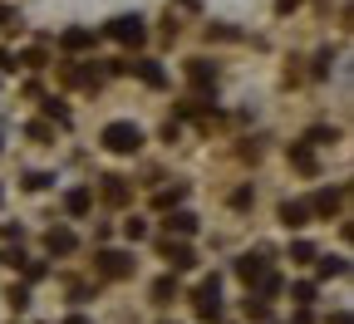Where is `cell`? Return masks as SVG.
<instances>
[{
	"mask_svg": "<svg viewBox=\"0 0 354 324\" xmlns=\"http://www.w3.org/2000/svg\"><path fill=\"white\" fill-rule=\"evenodd\" d=\"M104 148L109 153H138L143 148V133L133 128V123H109L104 128Z\"/></svg>",
	"mask_w": 354,
	"mask_h": 324,
	"instance_id": "cell-1",
	"label": "cell"
},
{
	"mask_svg": "<svg viewBox=\"0 0 354 324\" xmlns=\"http://www.w3.org/2000/svg\"><path fill=\"white\" fill-rule=\"evenodd\" d=\"M109 35H113L118 44H143V39H148V30H143L138 15H118V20H109Z\"/></svg>",
	"mask_w": 354,
	"mask_h": 324,
	"instance_id": "cell-2",
	"label": "cell"
},
{
	"mask_svg": "<svg viewBox=\"0 0 354 324\" xmlns=\"http://www.w3.org/2000/svg\"><path fill=\"white\" fill-rule=\"evenodd\" d=\"M197 314H202V319H216V314H221V300H216V280H202V290H197Z\"/></svg>",
	"mask_w": 354,
	"mask_h": 324,
	"instance_id": "cell-3",
	"label": "cell"
},
{
	"mask_svg": "<svg viewBox=\"0 0 354 324\" xmlns=\"http://www.w3.org/2000/svg\"><path fill=\"white\" fill-rule=\"evenodd\" d=\"M99 270H104V275H128L133 260H128L123 251H104V256H99Z\"/></svg>",
	"mask_w": 354,
	"mask_h": 324,
	"instance_id": "cell-4",
	"label": "cell"
},
{
	"mask_svg": "<svg viewBox=\"0 0 354 324\" xmlns=\"http://www.w3.org/2000/svg\"><path fill=\"white\" fill-rule=\"evenodd\" d=\"M123 69H133L143 84H153V88H162V69L153 64V59H133V64H123Z\"/></svg>",
	"mask_w": 354,
	"mask_h": 324,
	"instance_id": "cell-5",
	"label": "cell"
},
{
	"mask_svg": "<svg viewBox=\"0 0 354 324\" xmlns=\"http://www.w3.org/2000/svg\"><path fill=\"white\" fill-rule=\"evenodd\" d=\"M236 275H241V280H266V260L246 256V260H236Z\"/></svg>",
	"mask_w": 354,
	"mask_h": 324,
	"instance_id": "cell-6",
	"label": "cell"
},
{
	"mask_svg": "<svg viewBox=\"0 0 354 324\" xmlns=\"http://www.w3.org/2000/svg\"><path fill=\"white\" fill-rule=\"evenodd\" d=\"M59 44H64V50H88V44H94V30H64Z\"/></svg>",
	"mask_w": 354,
	"mask_h": 324,
	"instance_id": "cell-7",
	"label": "cell"
},
{
	"mask_svg": "<svg viewBox=\"0 0 354 324\" xmlns=\"http://www.w3.org/2000/svg\"><path fill=\"white\" fill-rule=\"evenodd\" d=\"M44 246L59 251V256H69V251H74V231H64V226H59V231H50V236H44Z\"/></svg>",
	"mask_w": 354,
	"mask_h": 324,
	"instance_id": "cell-8",
	"label": "cell"
},
{
	"mask_svg": "<svg viewBox=\"0 0 354 324\" xmlns=\"http://www.w3.org/2000/svg\"><path fill=\"white\" fill-rule=\"evenodd\" d=\"M162 256H167V260H172V265H177V270H187V265H197V260H192V251H187V246H172V241H167V246H162Z\"/></svg>",
	"mask_w": 354,
	"mask_h": 324,
	"instance_id": "cell-9",
	"label": "cell"
},
{
	"mask_svg": "<svg viewBox=\"0 0 354 324\" xmlns=\"http://www.w3.org/2000/svg\"><path fill=\"white\" fill-rule=\"evenodd\" d=\"M305 216H310V207H300V202H286L281 207V221L286 226H305Z\"/></svg>",
	"mask_w": 354,
	"mask_h": 324,
	"instance_id": "cell-10",
	"label": "cell"
},
{
	"mask_svg": "<svg viewBox=\"0 0 354 324\" xmlns=\"http://www.w3.org/2000/svg\"><path fill=\"white\" fill-rule=\"evenodd\" d=\"M167 226L177 231V236H192V231H197V216H192V211H177V216H172Z\"/></svg>",
	"mask_w": 354,
	"mask_h": 324,
	"instance_id": "cell-11",
	"label": "cell"
},
{
	"mask_svg": "<svg viewBox=\"0 0 354 324\" xmlns=\"http://www.w3.org/2000/svg\"><path fill=\"white\" fill-rule=\"evenodd\" d=\"M187 74H192V84H212V79H216V69H212L207 59H192V64H187Z\"/></svg>",
	"mask_w": 354,
	"mask_h": 324,
	"instance_id": "cell-12",
	"label": "cell"
},
{
	"mask_svg": "<svg viewBox=\"0 0 354 324\" xmlns=\"http://www.w3.org/2000/svg\"><path fill=\"white\" fill-rule=\"evenodd\" d=\"M88 202H94V197H88V192L79 187V192H69V202H64V207H69L74 216H84V211H88Z\"/></svg>",
	"mask_w": 354,
	"mask_h": 324,
	"instance_id": "cell-13",
	"label": "cell"
},
{
	"mask_svg": "<svg viewBox=\"0 0 354 324\" xmlns=\"http://www.w3.org/2000/svg\"><path fill=\"white\" fill-rule=\"evenodd\" d=\"M290 162H295L300 172H315V158H310V148H290Z\"/></svg>",
	"mask_w": 354,
	"mask_h": 324,
	"instance_id": "cell-14",
	"label": "cell"
},
{
	"mask_svg": "<svg viewBox=\"0 0 354 324\" xmlns=\"http://www.w3.org/2000/svg\"><path fill=\"white\" fill-rule=\"evenodd\" d=\"M123 231H128V241H143V236H148V226H143L138 216H133V221H123Z\"/></svg>",
	"mask_w": 354,
	"mask_h": 324,
	"instance_id": "cell-15",
	"label": "cell"
},
{
	"mask_svg": "<svg viewBox=\"0 0 354 324\" xmlns=\"http://www.w3.org/2000/svg\"><path fill=\"white\" fill-rule=\"evenodd\" d=\"M335 207H339V192H320L315 197V211H335Z\"/></svg>",
	"mask_w": 354,
	"mask_h": 324,
	"instance_id": "cell-16",
	"label": "cell"
},
{
	"mask_svg": "<svg viewBox=\"0 0 354 324\" xmlns=\"http://www.w3.org/2000/svg\"><path fill=\"white\" fill-rule=\"evenodd\" d=\"M320 275H344V260H339V256H330V260H320Z\"/></svg>",
	"mask_w": 354,
	"mask_h": 324,
	"instance_id": "cell-17",
	"label": "cell"
},
{
	"mask_svg": "<svg viewBox=\"0 0 354 324\" xmlns=\"http://www.w3.org/2000/svg\"><path fill=\"white\" fill-rule=\"evenodd\" d=\"M25 187L39 192V187H50V177H44V172H30V177H25Z\"/></svg>",
	"mask_w": 354,
	"mask_h": 324,
	"instance_id": "cell-18",
	"label": "cell"
},
{
	"mask_svg": "<svg viewBox=\"0 0 354 324\" xmlns=\"http://www.w3.org/2000/svg\"><path fill=\"white\" fill-rule=\"evenodd\" d=\"M153 295H158V300H172V295H177V285H172V280H158V285H153Z\"/></svg>",
	"mask_w": 354,
	"mask_h": 324,
	"instance_id": "cell-19",
	"label": "cell"
},
{
	"mask_svg": "<svg viewBox=\"0 0 354 324\" xmlns=\"http://www.w3.org/2000/svg\"><path fill=\"white\" fill-rule=\"evenodd\" d=\"M295 260H310V256H315V246H310V241H295V251H290Z\"/></svg>",
	"mask_w": 354,
	"mask_h": 324,
	"instance_id": "cell-20",
	"label": "cell"
}]
</instances>
